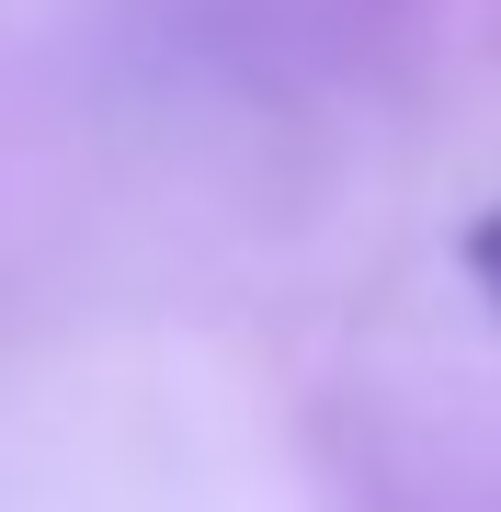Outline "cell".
<instances>
[{
  "label": "cell",
  "mask_w": 501,
  "mask_h": 512,
  "mask_svg": "<svg viewBox=\"0 0 501 512\" xmlns=\"http://www.w3.org/2000/svg\"><path fill=\"white\" fill-rule=\"evenodd\" d=\"M467 274H479V285H490V308H501V205L467 228Z\"/></svg>",
  "instance_id": "6da1fadb"
}]
</instances>
